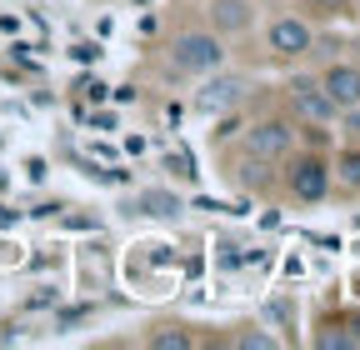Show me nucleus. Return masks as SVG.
<instances>
[{
	"label": "nucleus",
	"mask_w": 360,
	"mask_h": 350,
	"mask_svg": "<svg viewBox=\"0 0 360 350\" xmlns=\"http://www.w3.org/2000/svg\"><path fill=\"white\" fill-rule=\"evenodd\" d=\"M220 60H225V46L215 30H186L170 40V65L180 75H210V70H220Z\"/></svg>",
	"instance_id": "1"
},
{
	"label": "nucleus",
	"mask_w": 360,
	"mask_h": 350,
	"mask_svg": "<svg viewBox=\"0 0 360 350\" xmlns=\"http://www.w3.org/2000/svg\"><path fill=\"white\" fill-rule=\"evenodd\" d=\"M245 96H250V80H245V75L210 70V75H205V85L195 91V110H205V115H225V110H236Z\"/></svg>",
	"instance_id": "2"
},
{
	"label": "nucleus",
	"mask_w": 360,
	"mask_h": 350,
	"mask_svg": "<svg viewBox=\"0 0 360 350\" xmlns=\"http://www.w3.org/2000/svg\"><path fill=\"white\" fill-rule=\"evenodd\" d=\"M265 46L276 51L281 60H295V56H310V51H315V30H310L305 20H295V15H281V20H270Z\"/></svg>",
	"instance_id": "3"
},
{
	"label": "nucleus",
	"mask_w": 360,
	"mask_h": 350,
	"mask_svg": "<svg viewBox=\"0 0 360 350\" xmlns=\"http://www.w3.org/2000/svg\"><path fill=\"white\" fill-rule=\"evenodd\" d=\"M285 186H290L295 200H326V190H330V165L315 160V155H300V160L285 170Z\"/></svg>",
	"instance_id": "4"
},
{
	"label": "nucleus",
	"mask_w": 360,
	"mask_h": 350,
	"mask_svg": "<svg viewBox=\"0 0 360 350\" xmlns=\"http://www.w3.org/2000/svg\"><path fill=\"white\" fill-rule=\"evenodd\" d=\"M290 145H295V130L285 120H260V125H250V136H245V150L255 160H281V155H290Z\"/></svg>",
	"instance_id": "5"
},
{
	"label": "nucleus",
	"mask_w": 360,
	"mask_h": 350,
	"mask_svg": "<svg viewBox=\"0 0 360 350\" xmlns=\"http://www.w3.org/2000/svg\"><path fill=\"white\" fill-rule=\"evenodd\" d=\"M290 105H295V115L300 120H310V125H330L340 110L330 105V96L321 91V80H295L290 85Z\"/></svg>",
	"instance_id": "6"
},
{
	"label": "nucleus",
	"mask_w": 360,
	"mask_h": 350,
	"mask_svg": "<svg viewBox=\"0 0 360 350\" xmlns=\"http://www.w3.org/2000/svg\"><path fill=\"white\" fill-rule=\"evenodd\" d=\"M321 91L330 96V105H335V110L360 105V70H355V65H330V70L321 75Z\"/></svg>",
	"instance_id": "7"
},
{
	"label": "nucleus",
	"mask_w": 360,
	"mask_h": 350,
	"mask_svg": "<svg viewBox=\"0 0 360 350\" xmlns=\"http://www.w3.org/2000/svg\"><path fill=\"white\" fill-rule=\"evenodd\" d=\"M210 25H215V35L220 30H231V35H240V30H250V20H255V11H250V0H210Z\"/></svg>",
	"instance_id": "8"
},
{
	"label": "nucleus",
	"mask_w": 360,
	"mask_h": 350,
	"mask_svg": "<svg viewBox=\"0 0 360 350\" xmlns=\"http://www.w3.org/2000/svg\"><path fill=\"white\" fill-rule=\"evenodd\" d=\"M135 210H146V215H175L180 200L170 190H141V195H135Z\"/></svg>",
	"instance_id": "9"
},
{
	"label": "nucleus",
	"mask_w": 360,
	"mask_h": 350,
	"mask_svg": "<svg viewBox=\"0 0 360 350\" xmlns=\"http://www.w3.org/2000/svg\"><path fill=\"white\" fill-rule=\"evenodd\" d=\"M335 175H340V186L360 190V150H345V155L335 160Z\"/></svg>",
	"instance_id": "10"
},
{
	"label": "nucleus",
	"mask_w": 360,
	"mask_h": 350,
	"mask_svg": "<svg viewBox=\"0 0 360 350\" xmlns=\"http://www.w3.org/2000/svg\"><path fill=\"white\" fill-rule=\"evenodd\" d=\"M146 345H155V350H170V345H175V350H186V345H191V335H180V330H155Z\"/></svg>",
	"instance_id": "11"
},
{
	"label": "nucleus",
	"mask_w": 360,
	"mask_h": 350,
	"mask_svg": "<svg viewBox=\"0 0 360 350\" xmlns=\"http://www.w3.org/2000/svg\"><path fill=\"white\" fill-rule=\"evenodd\" d=\"M345 6H350V0H305V11H310V15H340Z\"/></svg>",
	"instance_id": "12"
},
{
	"label": "nucleus",
	"mask_w": 360,
	"mask_h": 350,
	"mask_svg": "<svg viewBox=\"0 0 360 350\" xmlns=\"http://www.w3.org/2000/svg\"><path fill=\"white\" fill-rule=\"evenodd\" d=\"M345 115V125H350V136H360V105H350V110H340Z\"/></svg>",
	"instance_id": "13"
},
{
	"label": "nucleus",
	"mask_w": 360,
	"mask_h": 350,
	"mask_svg": "<svg viewBox=\"0 0 360 350\" xmlns=\"http://www.w3.org/2000/svg\"><path fill=\"white\" fill-rule=\"evenodd\" d=\"M345 340H350V345H360V316H350V320H345Z\"/></svg>",
	"instance_id": "14"
}]
</instances>
